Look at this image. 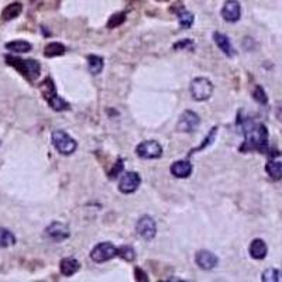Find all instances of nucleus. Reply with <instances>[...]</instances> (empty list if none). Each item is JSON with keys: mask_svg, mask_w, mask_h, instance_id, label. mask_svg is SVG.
I'll list each match as a JSON object with an SVG mask.
<instances>
[{"mask_svg": "<svg viewBox=\"0 0 282 282\" xmlns=\"http://www.w3.org/2000/svg\"><path fill=\"white\" fill-rule=\"evenodd\" d=\"M237 124L241 129V133L244 135V143L238 148L240 151H258L261 154L268 152V129L264 123L238 114Z\"/></svg>", "mask_w": 282, "mask_h": 282, "instance_id": "f257e3e1", "label": "nucleus"}, {"mask_svg": "<svg viewBox=\"0 0 282 282\" xmlns=\"http://www.w3.org/2000/svg\"><path fill=\"white\" fill-rule=\"evenodd\" d=\"M5 59L7 62V65L14 68L17 72L23 75L30 82L35 80L41 73V65L35 59H22V58H17V56L13 55H6Z\"/></svg>", "mask_w": 282, "mask_h": 282, "instance_id": "f03ea898", "label": "nucleus"}, {"mask_svg": "<svg viewBox=\"0 0 282 282\" xmlns=\"http://www.w3.org/2000/svg\"><path fill=\"white\" fill-rule=\"evenodd\" d=\"M39 92H41V95L45 99V102L50 105L51 109L55 110V112H64V110H68L71 107L65 99H62L61 96L56 93L55 84L48 76L39 84Z\"/></svg>", "mask_w": 282, "mask_h": 282, "instance_id": "7ed1b4c3", "label": "nucleus"}, {"mask_svg": "<svg viewBox=\"0 0 282 282\" xmlns=\"http://www.w3.org/2000/svg\"><path fill=\"white\" fill-rule=\"evenodd\" d=\"M51 141H52V146L55 147L56 151L62 154V155H71L78 148V143L75 141V138L71 137L64 130H55V131H52Z\"/></svg>", "mask_w": 282, "mask_h": 282, "instance_id": "20e7f679", "label": "nucleus"}, {"mask_svg": "<svg viewBox=\"0 0 282 282\" xmlns=\"http://www.w3.org/2000/svg\"><path fill=\"white\" fill-rule=\"evenodd\" d=\"M213 89L214 88L212 80L208 78H203V76L192 79L191 85H189L192 97L197 102H205L210 99V96L213 95Z\"/></svg>", "mask_w": 282, "mask_h": 282, "instance_id": "39448f33", "label": "nucleus"}, {"mask_svg": "<svg viewBox=\"0 0 282 282\" xmlns=\"http://www.w3.org/2000/svg\"><path fill=\"white\" fill-rule=\"evenodd\" d=\"M114 257H117V247L109 241H103L96 244L95 247L90 251V259L96 263V264H102L110 261Z\"/></svg>", "mask_w": 282, "mask_h": 282, "instance_id": "423d86ee", "label": "nucleus"}, {"mask_svg": "<svg viewBox=\"0 0 282 282\" xmlns=\"http://www.w3.org/2000/svg\"><path fill=\"white\" fill-rule=\"evenodd\" d=\"M135 154L143 159H157L163 155V147L155 140L141 141L135 147Z\"/></svg>", "mask_w": 282, "mask_h": 282, "instance_id": "0eeeda50", "label": "nucleus"}, {"mask_svg": "<svg viewBox=\"0 0 282 282\" xmlns=\"http://www.w3.org/2000/svg\"><path fill=\"white\" fill-rule=\"evenodd\" d=\"M135 231H137V234L143 240L150 241L157 234V223H155V220L152 219L151 216L144 214V216H141L140 219L137 220V223H135Z\"/></svg>", "mask_w": 282, "mask_h": 282, "instance_id": "6e6552de", "label": "nucleus"}, {"mask_svg": "<svg viewBox=\"0 0 282 282\" xmlns=\"http://www.w3.org/2000/svg\"><path fill=\"white\" fill-rule=\"evenodd\" d=\"M200 126L199 114L192 110H185L180 114L179 120L176 123V131L179 133H193Z\"/></svg>", "mask_w": 282, "mask_h": 282, "instance_id": "1a4fd4ad", "label": "nucleus"}, {"mask_svg": "<svg viewBox=\"0 0 282 282\" xmlns=\"http://www.w3.org/2000/svg\"><path fill=\"white\" fill-rule=\"evenodd\" d=\"M45 236L48 237L51 241L61 243L65 241L67 238H69L71 231H69V227L65 223H62V221H52V223L47 226Z\"/></svg>", "mask_w": 282, "mask_h": 282, "instance_id": "9d476101", "label": "nucleus"}, {"mask_svg": "<svg viewBox=\"0 0 282 282\" xmlns=\"http://www.w3.org/2000/svg\"><path fill=\"white\" fill-rule=\"evenodd\" d=\"M141 184V176L140 174H137L134 171H129V172H124L122 179L118 180V191L124 193V195H130V193H134L138 186Z\"/></svg>", "mask_w": 282, "mask_h": 282, "instance_id": "9b49d317", "label": "nucleus"}, {"mask_svg": "<svg viewBox=\"0 0 282 282\" xmlns=\"http://www.w3.org/2000/svg\"><path fill=\"white\" fill-rule=\"evenodd\" d=\"M195 263H196V265L200 270L210 271L217 267V264H219V258H217L216 254H213L212 251H209V250H200V251H197L196 255H195Z\"/></svg>", "mask_w": 282, "mask_h": 282, "instance_id": "f8f14e48", "label": "nucleus"}, {"mask_svg": "<svg viewBox=\"0 0 282 282\" xmlns=\"http://www.w3.org/2000/svg\"><path fill=\"white\" fill-rule=\"evenodd\" d=\"M221 17L226 22L236 23L241 17V6L237 0H227L221 9Z\"/></svg>", "mask_w": 282, "mask_h": 282, "instance_id": "ddd939ff", "label": "nucleus"}, {"mask_svg": "<svg viewBox=\"0 0 282 282\" xmlns=\"http://www.w3.org/2000/svg\"><path fill=\"white\" fill-rule=\"evenodd\" d=\"M169 171H171V174L174 175L175 178L185 179V178H189L192 175L193 165H192L191 161H188V159H179V161H175V163L169 167Z\"/></svg>", "mask_w": 282, "mask_h": 282, "instance_id": "4468645a", "label": "nucleus"}, {"mask_svg": "<svg viewBox=\"0 0 282 282\" xmlns=\"http://www.w3.org/2000/svg\"><path fill=\"white\" fill-rule=\"evenodd\" d=\"M213 39H214V44L217 45V48H219L226 56H229V58H233V56L236 55V50H234V47L231 44L230 38L223 33H219V31H214L213 33Z\"/></svg>", "mask_w": 282, "mask_h": 282, "instance_id": "2eb2a0df", "label": "nucleus"}, {"mask_svg": "<svg viewBox=\"0 0 282 282\" xmlns=\"http://www.w3.org/2000/svg\"><path fill=\"white\" fill-rule=\"evenodd\" d=\"M248 253L254 259H264L268 254V247L265 244L264 240L261 238H254L250 247H248Z\"/></svg>", "mask_w": 282, "mask_h": 282, "instance_id": "dca6fc26", "label": "nucleus"}, {"mask_svg": "<svg viewBox=\"0 0 282 282\" xmlns=\"http://www.w3.org/2000/svg\"><path fill=\"white\" fill-rule=\"evenodd\" d=\"M79 268H80L79 261L76 258H72V257L62 258L61 263H59V270H61V274L64 276L75 275L79 271Z\"/></svg>", "mask_w": 282, "mask_h": 282, "instance_id": "f3484780", "label": "nucleus"}, {"mask_svg": "<svg viewBox=\"0 0 282 282\" xmlns=\"http://www.w3.org/2000/svg\"><path fill=\"white\" fill-rule=\"evenodd\" d=\"M23 11V5L20 2H13L10 5H7L2 11V18L5 22H10V20H14L17 17L22 14Z\"/></svg>", "mask_w": 282, "mask_h": 282, "instance_id": "a211bd4d", "label": "nucleus"}, {"mask_svg": "<svg viewBox=\"0 0 282 282\" xmlns=\"http://www.w3.org/2000/svg\"><path fill=\"white\" fill-rule=\"evenodd\" d=\"M6 50L11 51V52H17V54H24V52H30L33 45L30 44L28 41L24 39H14L10 43H6Z\"/></svg>", "mask_w": 282, "mask_h": 282, "instance_id": "6ab92c4d", "label": "nucleus"}, {"mask_svg": "<svg viewBox=\"0 0 282 282\" xmlns=\"http://www.w3.org/2000/svg\"><path fill=\"white\" fill-rule=\"evenodd\" d=\"M65 52H67L65 45L61 44V43H56V41H54V43H48L44 48V56H47V58L61 56L64 55Z\"/></svg>", "mask_w": 282, "mask_h": 282, "instance_id": "aec40b11", "label": "nucleus"}, {"mask_svg": "<svg viewBox=\"0 0 282 282\" xmlns=\"http://www.w3.org/2000/svg\"><path fill=\"white\" fill-rule=\"evenodd\" d=\"M265 171H267V174L270 175L271 179H282V163H279V161H274V159L268 161L265 165Z\"/></svg>", "mask_w": 282, "mask_h": 282, "instance_id": "412c9836", "label": "nucleus"}, {"mask_svg": "<svg viewBox=\"0 0 282 282\" xmlns=\"http://www.w3.org/2000/svg\"><path fill=\"white\" fill-rule=\"evenodd\" d=\"M103 67H105V61L100 55H95V54L88 55V68H89L90 73L99 75L103 71Z\"/></svg>", "mask_w": 282, "mask_h": 282, "instance_id": "4be33fe9", "label": "nucleus"}, {"mask_svg": "<svg viewBox=\"0 0 282 282\" xmlns=\"http://www.w3.org/2000/svg\"><path fill=\"white\" fill-rule=\"evenodd\" d=\"M16 241H17L16 236H14L9 229L0 227V247H3V248L10 247V246H14Z\"/></svg>", "mask_w": 282, "mask_h": 282, "instance_id": "5701e85b", "label": "nucleus"}, {"mask_svg": "<svg viewBox=\"0 0 282 282\" xmlns=\"http://www.w3.org/2000/svg\"><path fill=\"white\" fill-rule=\"evenodd\" d=\"M193 22H195V16L192 14L191 11L182 9L178 13V23H179L180 28H185V30L191 28L193 26Z\"/></svg>", "mask_w": 282, "mask_h": 282, "instance_id": "b1692460", "label": "nucleus"}, {"mask_svg": "<svg viewBox=\"0 0 282 282\" xmlns=\"http://www.w3.org/2000/svg\"><path fill=\"white\" fill-rule=\"evenodd\" d=\"M261 281L282 282V271L276 270V268H268L261 274Z\"/></svg>", "mask_w": 282, "mask_h": 282, "instance_id": "393cba45", "label": "nucleus"}, {"mask_svg": "<svg viewBox=\"0 0 282 282\" xmlns=\"http://www.w3.org/2000/svg\"><path fill=\"white\" fill-rule=\"evenodd\" d=\"M117 257H120L127 263H131L135 259V250L131 246H122L117 247Z\"/></svg>", "mask_w": 282, "mask_h": 282, "instance_id": "a878e982", "label": "nucleus"}, {"mask_svg": "<svg viewBox=\"0 0 282 282\" xmlns=\"http://www.w3.org/2000/svg\"><path fill=\"white\" fill-rule=\"evenodd\" d=\"M217 130H219V129H217L216 126H214V127H212V129H210V131H209V134L206 135V137H205V140H203L202 144L197 147V148H195V150H192L191 154H193V152H197V151H202V150H205L206 147L210 146V144H212V143H213V141H214V138H216V134H217ZM191 154H189V155H191Z\"/></svg>", "mask_w": 282, "mask_h": 282, "instance_id": "bb28decb", "label": "nucleus"}, {"mask_svg": "<svg viewBox=\"0 0 282 282\" xmlns=\"http://www.w3.org/2000/svg\"><path fill=\"white\" fill-rule=\"evenodd\" d=\"M126 22V13L122 11V13H116V14H113L110 18H109V22H107V28H116L118 26H122L123 23Z\"/></svg>", "mask_w": 282, "mask_h": 282, "instance_id": "cd10ccee", "label": "nucleus"}, {"mask_svg": "<svg viewBox=\"0 0 282 282\" xmlns=\"http://www.w3.org/2000/svg\"><path fill=\"white\" fill-rule=\"evenodd\" d=\"M253 97L254 100L258 102L259 105H267L268 103V96L265 93V90L263 89V86L257 85L253 90Z\"/></svg>", "mask_w": 282, "mask_h": 282, "instance_id": "c85d7f7f", "label": "nucleus"}, {"mask_svg": "<svg viewBox=\"0 0 282 282\" xmlns=\"http://www.w3.org/2000/svg\"><path fill=\"white\" fill-rule=\"evenodd\" d=\"M123 169H124L123 159H122V158H118V161L116 163V165H114V167L112 168V171L109 172V178H110V179H114V178H117L118 175L123 172Z\"/></svg>", "mask_w": 282, "mask_h": 282, "instance_id": "c756f323", "label": "nucleus"}, {"mask_svg": "<svg viewBox=\"0 0 282 282\" xmlns=\"http://www.w3.org/2000/svg\"><path fill=\"white\" fill-rule=\"evenodd\" d=\"M193 48V43L191 39H180L178 43L174 44V50L179 51V50H192Z\"/></svg>", "mask_w": 282, "mask_h": 282, "instance_id": "7c9ffc66", "label": "nucleus"}, {"mask_svg": "<svg viewBox=\"0 0 282 282\" xmlns=\"http://www.w3.org/2000/svg\"><path fill=\"white\" fill-rule=\"evenodd\" d=\"M134 274H135V281H143V282L148 281L146 272L141 270V268H138V267H137V268H134Z\"/></svg>", "mask_w": 282, "mask_h": 282, "instance_id": "2f4dec72", "label": "nucleus"}, {"mask_svg": "<svg viewBox=\"0 0 282 282\" xmlns=\"http://www.w3.org/2000/svg\"><path fill=\"white\" fill-rule=\"evenodd\" d=\"M276 116H278V118H279V120L282 122V106L279 107L278 110H276Z\"/></svg>", "mask_w": 282, "mask_h": 282, "instance_id": "473e14b6", "label": "nucleus"}, {"mask_svg": "<svg viewBox=\"0 0 282 282\" xmlns=\"http://www.w3.org/2000/svg\"><path fill=\"white\" fill-rule=\"evenodd\" d=\"M0 146H2V143H0Z\"/></svg>", "mask_w": 282, "mask_h": 282, "instance_id": "72a5a7b5", "label": "nucleus"}]
</instances>
